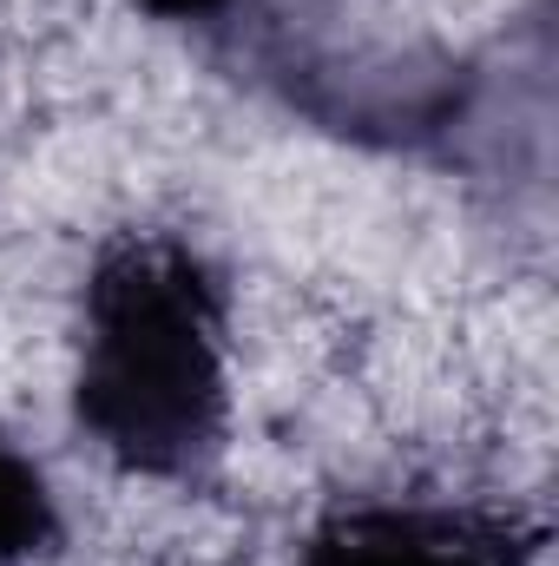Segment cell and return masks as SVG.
Segmentation results:
<instances>
[{
    "label": "cell",
    "instance_id": "6da1fadb",
    "mask_svg": "<svg viewBox=\"0 0 559 566\" xmlns=\"http://www.w3.org/2000/svg\"><path fill=\"white\" fill-rule=\"evenodd\" d=\"M80 422L145 474H184L218 448V290L178 244H126L86 283Z\"/></svg>",
    "mask_w": 559,
    "mask_h": 566
},
{
    "label": "cell",
    "instance_id": "7a4b0ae2",
    "mask_svg": "<svg viewBox=\"0 0 559 566\" xmlns=\"http://www.w3.org/2000/svg\"><path fill=\"white\" fill-rule=\"evenodd\" d=\"M309 566H487L481 547H461V527L447 521H349L336 541L316 547Z\"/></svg>",
    "mask_w": 559,
    "mask_h": 566
},
{
    "label": "cell",
    "instance_id": "3957f363",
    "mask_svg": "<svg viewBox=\"0 0 559 566\" xmlns=\"http://www.w3.org/2000/svg\"><path fill=\"white\" fill-rule=\"evenodd\" d=\"M53 541V501H46V481L40 468L0 441V566L27 560L33 547Z\"/></svg>",
    "mask_w": 559,
    "mask_h": 566
},
{
    "label": "cell",
    "instance_id": "277c9868",
    "mask_svg": "<svg viewBox=\"0 0 559 566\" xmlns=\"http://www.w3.org/2000/svg\"><path fill=\"white\" fill-rule=\"evenodd\" d=\"M139 7H151L158 20H204V13H218L224 0H139Z\"/></svg>",
    "mask_w": 559,
    "mask_h": 566
}]
</instances>
